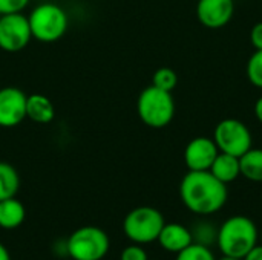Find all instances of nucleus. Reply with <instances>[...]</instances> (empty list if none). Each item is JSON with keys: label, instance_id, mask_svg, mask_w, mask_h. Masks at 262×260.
Returning a JSON list of instances; mask_svg holds the SVG:
<instances>
[{"label": "nucleus", "instance_id": "1", "mask_svg": "<svg viewBox=\"0 0 262 260\" xmlns=\"http://www.w3.org/2000/svg\"><path fill=\"white\" fill-rule=\"evenodd\" d=\"M180 198L189 211L198 216H210L226 205L229 190L227 185L216 179L209 170H189L181 179Z\"/></svg>", "mask_w": 262, "mask_h": 260}, {"label": "nucleus", "instance_id": "2", "mask_svg": "<svg viewBox=\"0 0 262 260\" xmlns=\"http://www.w3.org/2000/svg\"><path fill=\"white\" fill-rule=\"evenodd\" d=\"M259 242V230L256 224L243 215L226 219L218 227L216 247L223 256L243 259Z\"/></svg>", "mask_w": 262, "mask_h": 260}, {"label": "nucleus", "instance_id": "3", "mask_svg": "<svg viewBox=\"0 0 262 260\" xmlns=\"http://www.w3.org/2000/svg\"><path fill=\"white\" fill-rule=\"evenodd\" d=\"M32 38L41 43H55L63 38L69 28L64 8L54 2H41L28 14Z\"/></svg>", "mask_w": 262, "mask_h": 260}, {"label": "nucleus", "instance_id": "4", "mask_svg": "<svg viewBox=\"0 0 262 260\" xmlns=\"http://www.w3.org/2000/svg\"><path fill=\"white\" fill-rule=\"evenodd\" d=\"M137 112L143 124L150 129L167 127L175 116V100L172 92L155 87L154 84L141 90L137 100Z\"/></svg>", "mask_w": 262, "mask_h": 260}, {"label": "nucleus", "instance_id": "5", "mask_svg": "<svg viewBox=\"0 0 262 260\" xmlns=\"http://www.w3.org/2000/svg\"><path fill=\"white\" fill-rule=\"evenodd\" d=\"M166 221L160 210L154 207H137L123 221V231L132 244L147 245L158 239Z\"/></svg>", "mask_w": 262, "mask_h": 260}, {"label": "nucleus", "instance_id": "6", "mask_svg": "<svg viewBox=\"0 0 262 260\" xmlns=\"http://www.w3.org/2000/svg\"><path fill=\"white\" fill-rule=\"evenodd\" d=\"M109 248V236L94 225L77 228L66 241V253L74 260H101Z\"/></svg>", "mask_w": 262, "mask_h": 260}, {"label": "nucleus", "instance_id": "7", "mask_svg": "<svg viewBox=\"0 0 262 260\" xmlns=\"http://www.w3.org/2000/svg\"><path fill=\"white\" fill-rule=\"evenodd\" d=\"M213 141L220 152L233 156H243L249 149H252L253 138L252 132L246 123L236 118L221 120L213 130Z\"/></svg>", "mask_w": 262, "mask_h": 260}, {"label": "nucleus", "instance_id": "8", "mask_svg": "<svg viewBox=\"0 0 262 260\" xmlns=\"http://www.w3.org/2000/svg\"><path fill=\"white\" fill-rule=\"evenodd\" d=\"M32 40L28 15L23 12L0 15V49L9 54L23 51Z\"/></svg>", "mask_w": 262, "mask_h": 260}, {"label": "nucleus", "instance_id": "9", "mask_svg": "<svg viewBox=\"0 0 262 260\" xmlns=\"http://www.w3.org/2000/svg\"><path fill=\"white\" fill-rule=\"evenodd\" d=\"M28 95L14 86L0 89V127L12 129L26 120Z\"/></svg>", "mask_w": 262, "mask_h": 260}, {"label": "nucleus", "instance_id": "10", "mask_svg": "<svg viewBox=\"0 0 262 260\" xmlns=\"http://www.w3.org/2000/svg\"><path fill=\"white\" fill-rule=\"evenodd\" d=\"M220 153L213 138L196 136L190 139L184 149V164L190 172L209 170Z\"/></svg>", "mask_w": 262, "mask_h": 260}, {"label": "nucleus", "instance_id": "11", "mask_svg": "<svg viewBox=\"0 0 262 260\" xmlns=\"http://www.w3.org/2000/svg\"><path fill=\"white\" fill-rule=\"evenodd\" d=\"M235 12L233 0H198V21L209 29H221L229 25Z\"/></svg>", "mask_w": 262, "mask_h": 260}, {"label": "nucleus", "instance_id": "12", "mask_svg": "<svg viewBox=\"0 0 262 260\" xmlns=\"http://www.w3.org/2000/svg\"><path fill=\"white\" fill-rule=\"evenodd\" d=\"M157 242L167 253L178 254L190 244H193V238H192V231L186 225L178 222H170V224H164Z\"/></svg>", "mask_w": 262, "mask_h": 260}, {"label": "nucleus", "instance_id": "13", "mask_svg": "<svg viewBox=\"0 0 262 260\" xmlns=\"http://www.w3.org/2000/svg\"><path fill=\"white\" fill-rule=\"evenodd\" d=\"M55 116V107L52 101L43 93L28 95L26 100V118L37 124H49Z\"/></svg>", "mask_w": 262, "mask_h": 260}, {"label": "nucleus", "instance_id": "14", "mask_svg": "<svg viewBox=\"0 0 262 260\" xmlns=\"http://www.w3.org/2000/svg\"><path fill=\"white\" fill-rule=\"evenodd\" d=\"M209 172L220 179L221 182H224L226 185L236 181L241 176V170H239V158L229 155V153H223L220 152L212 164V167L209 169Z\"/></svg>", "mask_w": 262, "mask_h": 260}, {"label": "nucleus", "instance_id": "15", "mask_svg": "<svg viewBox=\"0 0 262 260\" xmlns=\"http://www.w3.org/2000/svg\"><path fill=\"white\" fill-rule=\"evenodd\" d=\"M25 205L15 196L0 201V228L15 230L25 222Z\"/></svg>", "mask_w": 262, "mask_h": 260}, {"label": "nucleus", "instance_id": "16", "mask_svg": "<svg viewBox=\"0 0 262 260\" xmlns=\"http://www.w3.org/2000/svg\"><path fill=\"white\" fill-rule=\"evenodd\" d=\"M241 176L252 182H262V149H249L239 156Z\"/></svg>", "mask_w": 262, "mask_h": 260}, {"label": "nucleus", "instance_id": "17", "mask_svg": "<svg viewBox=\"0 0 262 260\" xmlns=\"http://www.w3.org/2000/svg\"><path fill=\"white\" fill-rule=\"evenodd\" d=\"M20 188V176L15 167L0 161V201L14 198Z\"/></svg>", "mask_w": 262, "mask_h": 260}, {"label": "nucleus", "instance_id": "18", "mask_svg": "<svg viewBox=\"0 0 262 260\" xmlns=\"http://www.w3.org/2000/svg\"><path fill=\"white\" fill-rule=\"evenodd\" d=\"M192 231V238L195 244L204 245V247H212L216 245V236H218V227L213 225L209 221H200L193 225Z\"/></svg>", "mask_w": 262, "mask_h": 260}, {"label": "nucleus", "instance_id": "19", "mask_svg": "<svg viewBox=\"0 0 262 260\" xmlns=\"http://www.w3.org/2000/svg\"><path fill=\"white\" fill-rule=\"evenodd\" d=\"M152 84L158 89L172 92L177 84H178V75L173 69L170 67H160L154 72L152 77Z\"/></svg>", "mask_w": 262, "mask_h": 260}, {"label": "nucleus", "instance_id": "20", "mask_svg": "<svg viewBox=\"0 0 262 260\" xmlns=\"http://www.w3.org/2000/svg\"><path fill=\"white\" fill-rule=\"evenodd\" d=\"M175 260H216V257L209 247L193 242L187 248L180 251Z\"/></svg>", "mask_w": 262, "mask_h": 260}, {"label": "nucleus", "instance_id": "21", "mask_svg": "<svg viewBox=\"0 0 262 260\" xmlns=\"http://www.w3.org/2000/svg\"><path fill=\"white\" fill-rule=\"evenodd\" d=\"M246 74L249 81L258 87L262 89V51H255L249 61H247V67H246Z\"/></svg>", "mask_w": 262, "mask_h": 260}, {"label": "nucleus", "instance_id": "22", "mask_svg": "<svg viewBox=\"0 0 262 260\" xmlns=\"http://www.w3.org/2000/svg\"><path fill=\"white\" fill-rule=\"evenodd\" d=\"M120 260H149V257H147V253L143 248V245L132 244L121 251Z\"/></svg>", "mask_w": 262, "mask_h": 260}, {"label": "nucleus", "instance_id": "23", "mask_svg": "<svg viewBox=\"0 0 262 260\" xmlns=\"http://www.w3.org/2000/svg\"><path fill=\"white\" fill-rule=\"evenodd\" d=\"M31 0H0V14L23 12Z\"/></svg>", "mask_w": 262, "mask_h": 260}, {"label": "nucleus", "instance_id": "24", "mask_svg": "<svg viewBox=\"0 0 262 260\" xmlns=\"http://www.w3.org/2000/svg\"><path fill=\"white\" fill-rule=\"evenodd\" d=\"M250 43L256 51H262V21L253 25L250 31Z\"/></svg>", "mask_w": 262, "mask_h": 260}, {"label": "nucleus", "instance_id": "25", "mask_svg": "<svg viewBox=\"0 0 262 260\" xmlns=\"http://www.w3.org/2000/svg\"><path fill=\"white\" fill-rule=\"evenodd\" d=\"M243 260H262V245H256L252 251H249Z\"/></svg>", "mask_w": 262, "mask_h": 260}, {"label": "nucleus", "instance_id": "26", "mask_svg": "<svg viewBox=\"0 0 262 260\" xmlns=\"http://www.w3.org/2000/svg\"><path fill=\"white\" fill-rule=\"evenodd\" d=\"M253 110H255V116H256V120H258V121L262 124V95L258 98V100H256Z\"/></svg>", "mask_w": 262, "mask_h": 260}, {"label": "nucleus", "instance_id": "27", "mask_svg": "<svg viewBox=\"0 0 262 260\" xmlns=\"http://www.w3.org/2000/svg\"><path fill=\"white\" fill-rule=\"evenodd\" d=\"M0 260H11V254L3 244H0Z\"/></svg>", "mask_w": 262, "mask_h": 260}, {"label": "nucleus", "instance_id": "28", "mask_svg": "<svg viewBox=\"0 0 262 260\" xmlns=\"http://www.w3.org/2000/svg\"><path fill=\"white\" fill-rule=\"evenodd\" d=\"M216 260H243V259H236V257H230V256H221L220 259Z\"/></svg>", "mask_w": 262, "mask_h": 260}, {"label": "nucleus", "instance_id": "29", "mask_svg": "<svg viewBox=\"0 0 262 260\" xmlns=\"http://www.w3.org/2000/svg\"><path fill=\"white\" fill-rule=\"evenodd\" d=\"M259 241H261V245H262V231L259 233Z\"/></svg>", "mask_w": 262, "mask_h": 260}, {"label": "nucleus", "instance_id": "30", "mask_svg": "<svg viewBox=\"0 0 262 260\" xmlns=\"http://www.w3.org/2000/svg\"><path fill=\"white\" fill-rule=\"evenodd\" d=\"M0 15H2V14H0Z\"/></svg>", "mask_w": 262, "mask_h": 260}]
</instances>
